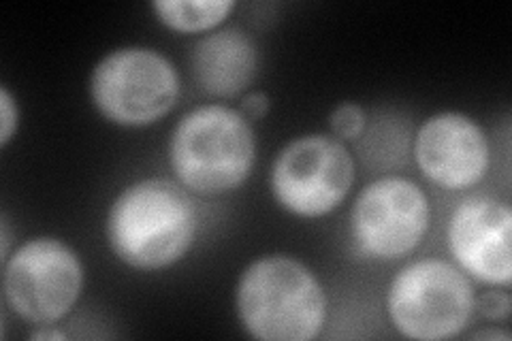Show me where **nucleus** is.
Masks as SVG:
<instances>
[{"mask_svg": "<svg viewBox=\"0 0 512 341\" xmlns=\"http://www.w3.org/2000/svg\"><path fill=\"white\" fill-rule=\"evenodd\" d=\"M105 235L118 261L160 271L186 256L197 237V209L188 192L165 177L126 186L111 203Z\"/></svg>", "mask_w": 512, "mask_h": 341, "instance_id": "f257e3e1", "label": "nucleus"}, {"mask_svg": "<svg viewBox=\"0 0 512 341\" xmlns=\"http://www.w3.org/2000/svg\"><path fill=\"white\" fill-rule=\"evenodd\" d=\"M237 316L261 341H312L327 322V295L308 265L286 254L250 263L235 290Z\"/></svg>", "mask_w": 512, "mask_h": 341, "instance_id": "f03ea898", "label": "nucleus"}, {"mask_svg": "<svg viewBox=\"0 0 512 341\" xmlns=\"http://www.w3.org/2000/svg\"><path fill=\"white\" fill-rule=\"evenodd\" d=\"M256 139L239 109L201 105L188 111L169 141V162L178 182L199 194L231 192L254 167Z\"/></svg>", "mask_w": 512, "mask_h": 341, "instance_id": "7ed1b4c3", "label": "nucleus"}, {"mask_svg": "<svg viewBox=\"0 0 512 341\" xmlns=\"http://www.w3.org/2000/svg\"><path fill=\"white\" fill-rule=\"evenodd\" d=\"M476 310L468 275L442 258H423L399 271L387 292V314L397 333L416 341L459 335Z\"/></svg>", "mask_w": 512, "mask_h": 341, "instance_id": "20e7f679", "label": "nucleus"}, {"mask_svg": "<svg viewBox=\"0 0 512 341\" xmlns=\"http://www.w3.org/2000/svg\"><path fill=\"white\" fill-rule=\"evenodd\" d=\"M175 64L152 47H120L96 62L90 96L96 111L118 126H148L165 118L180 99Z\"/></svg>", "mask_w": 512, "mask_h": 341, "instance_id": "39448f33", "label": "nucleus"}, {"mask_svg": "<svg viewBox=\"0 0 512 341\" xmlns=\"http://www.w3.org/2000/svg\"><path fill=\"white\" fill-rule=\"evenodd\" d=\"M5 299L30 324H50L67 316L84 286L77 252L56 237H35L5 261Z\"/></svg>", "mask_w": 512, "mask_h": 341, "instance_id": "423d86ee", "label": "nucleus"}, {"mask_svg": "<svg viewBox=\"0 0 512 341\" xmlns=\"http://www.w3.org/2000/svg\"><path fill=\"white\" fill-rule=\"evenodd\" d=\"M355 182V160L329 135L286 143L271 165L269 184L282 209L299 218H323L338 209Z\"/></svg>", "mask_w": 512, "mask_h": 341, "instance_id": "0eeeda50", "label": "nucleus"}, {"mask_svg": "<svg viewBox=\"0 0 512 341\" xmlns=\"http://www.w3.org/2000/svg\"><path fill=\"white\" fill-rule=\"evenodd\" d=\"M431 205L419 184L406 177H380L367 184L350 211V237L361 254L399 261L419 248L429 231Z\"/></svg>", "mask_w": 512, "mask_h": 341, "instance_id": "6e6552de", "label": "nucleus"}, {"mask_svg": "<svg viewBox=\"0 0 512 341\" xmlns=\"http://www.w3.org/2000/svg\"><path fill=\"white\" fill-rule=\"evenodd\" d=\"M414 158L429 182L444 190H466L485 180L491 165L489 139L466 113L440 111L416 133Z\"/></svg>", "mask_w": 512, "mask_h": 341, "instance_id": "1a4fd4ad", "label": "nucleus"}, {"mask_svg": "<svg viewBox=\"0 0 512 341\" xmlns=\"http://www.w3.org/2000/svg\"><path fill=\"white\" fill-rule=\"evenodd\" d=\"M448 250L461 271L491 286L512 280V211L491 197L463 199L448 220Z\"/></svg>", "mask_w": 512, "mask_h": 341, "instance_id": "9d476101", "label": "nucleus"}, {"mask_svg": "<svg viewBox=\"0 0 512 341\" xmlns=\"http://www.w3.org/2000/svg\"><path fill=\"white\" fill-rule=\"evenodd\" d=\"M190 64L203 92L231 99L252 86L259 73V50L244 30L222 28L195 45Z\"/></svg>", "mask_w": 512, "mask_h": 341, "instance_id": "9b49d317", "label": "nucleus"}, {"mask_svg": "<svg viewBox=\"0 0 512 341\" xmlns=\"http://www.w3.org/2000/svg\"><path fill=\"white\" fill-rule=\"evenodd\" d=\"M158 20L178 32H207L220 26L235 9L233 0H158Z\"/></svg>", "mask_w": 512, "mask_h": 341, "instance_id": "f8f14e48", "label": "nucleus"}, {"mask_svg": "<svg viewBox=\"0 0 512 341\" xmlns=\"http://www.w3.org/2000/svg\"><path fill=\"white\" fill-rule=\"evenodd\" d=\"M329 124H331V131L340 141H355L363 135L367 126L365 109L357 103H342L331 111Z\"/></svg>", "mask_w": 512, "mask_h": 341, "instance_id": "ddd939ff", "label": "nucleus"}, {"mask_svg": "<svg viewBox=\"0 0 512 341\" xmlns=\"http://www.w3.org/2000/svg\"><path fill=\"white\" fill-rule=\"evenodd\" d=\"M20 126V107L7 86H0V148H7Z\"/></svg>", "mask_w": 512, "mask_h": 341, "instance_id": "4468645a", "label": "nucleus"}, {"mask_svg": "<svg viewBox=\"0 0 512 341\" xmlns=\"http://www.w3.org/2000/svg\"><path fill=\"white\" fill-rule=\"evenodd\" d=\"M476 310L489 320H506L512 310V299L506 290H485L476 299Z\"/></svg>", "mask_w": 512, "mask_h": 341, "instance_id": "2eb2a0df", "label": "nucleus"}, {"mask_svg": "<svg viewBox=\"0 0 512 341\" xmlns=\"http://www.w3.org/2000/svg\"><path fill=\"white\" fill-rule=\"evenodd\" d=\"M271 101L269 96L261 90H254V92H246L242 96V101H239V111H242V116L248 122H259L263 120L267 113H269Z\"/></svg>", "mask_w": 512, "mask_h": 341, "instance_id": "dca6fc26", "label": "nucleus"}, {"mask_svg": "<svg viewBox=\"0 0 512 341\" xmlns=\"http://www.w3.org/2000/svg\"><path fill=\"white\" fill-rule=\"evenodd\" d=\"M30 339H37V341H41V339H58V341H64V339H67V335L60 333V331H54V329H43V331L32 333Z\"/></svg>", "mask_w": 512, "mask_h": 341, "instance_id": "f3484780", "label": "nucleus"}, {"mask_svg": "<svg viewBox=\"0 0 512 341\" xmlns=\"http://www.w3.org/2000/svg\"><path fill=\"white\" fill-rule=\"evenodd\" d=\"M474 339H504V341H508L510 335L508 333H500V331H483V333H476Z\"/></svg>", "mask_w": 512, "mask_h": 341, "instance_id": "a211bd4d", "label": "nucleus"}]
</instances>
